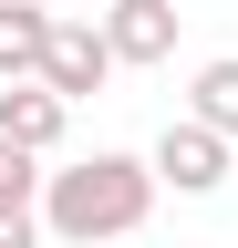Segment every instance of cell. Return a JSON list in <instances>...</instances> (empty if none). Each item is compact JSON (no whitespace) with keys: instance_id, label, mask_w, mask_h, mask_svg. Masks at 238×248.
Listing matches in <instances>:
<instances>
[{"instance_id":"cell-3","label":"cell","mask_w":238,"mask_h":248,"mask_svg":"<svg viewBox=\"0 0 238 248\" xmlns=\"http://www.w3.org/2000/svg\"><path fill=\"white\" fill-rule=\"evenodd\" d=\"M125 73L114 62V42H104V21L94 11H63V31H52V62H42V83L63 93V104H94V93Z\"/></svg>"},{"instance_id":"cell-5","label":"cell","mask_w":238,"mask_h":248,"mask_svg":"<svg viewBox=\"0 0 238 248\" xmlns=\"http://www.w3.org/2000/svg\"><path fill=\"white\" fill-rule=\"evenodd\" d=\"M52 31H63V11H42V0H0V93H11V83H42Z\"/></svg>"},{"instance_id":"cell-9","label":"cell","mask_w":238,"mask_h":248,"mask_svg":"<svg viewBox=\"0 0 238 248\" xmlns=\"http://www.w3.org/2000/svg\"><path fill=\"white\" fill-rule=\"evenodd\" d=\"M52 228H42V207H0V248H42Z\"/></svg>"},{"instance_id":"cell-4","label":"cell","mask_w":238,"mask_h":248,"mask_svg":"<svg viewBox=\"0 0 238 248\" xmlns=\"http://www.w3.org/2000/svg\"><path fill=\"white\" fill-rule=\"evenodd\" d=\"M104 21V42H114V62H125V73H145V62H166L176 52V0H114V11H94Z\"/></svg>"},{"instance_id":"cell-10","label":"cell","mask_w":238,"mask_h":248,"mask_svg":"<svg viewBox=\"0 0 238 248\" xmlns=\"http://www.w3.org/2000/svg\"><path fill=\"white\" fill-rule=\"evenodd\" d=\"M73 11H114V0H73Z\"/></svg>"},{"instance_id":"cell-7","label":"cell","mask_w":238,"mask_h":248,"mask_svg":"<svg viewBox=\"0 0 238 248\" xmlns=\"http://www.w3.org/2000/svg\"><path fill=\"white\" fill-rule=\"evenodd\" d=\"M187 124H207V135L238 145V52H218V62L187 73Z\"/></svg>"},{"instance_id":"cell-6","label":"cell","mask_w":238,"mask_h":248,"mask_svg":"<svg viewBox=\"0 0 238 248\" xmlns=\"http://www.w3.org/2000/svg\"><path fill=\"white\" fill-rule=\"evenodd\" d=\"M0 135H11L21 155H63V135H73V104L52 83H11L0 93Z\"/></svg>"},{"instance_id":"cell-1","label":"cell","mask_w":238,"mask_h":248,"mask_svg":"<svg viewBox=\"0 0 238 248\" xmlns=\"http://www.w3.org/2000/svg\"><path fill=\"white\" fill-rule=\"evenodd\" d=\"M156 166L145 155H114V145H94V155H63L52 166V186H42V228L63 238V248H114V238H135L145 217H156Z\"/></svg>"},{"instance_id":"cell-2","label":"cell","mask_w":238,"mask_h":248,"mask_svg":"<svg viewBox=\"0 0 238 248\" xmlns=\"http://www.w3.org/2000/svg\"><path fill=\"white\" fill-rule=\"evenodd\" d=\"M145 166H156V186H176V197H218V186L238 176V145H228V135H207V124H187V114H176L166 135H156V155H145Z\"/></svg>"},{"instance_id":"cell-8","label":"cell","mask_w":238,"mask_h":248,"mask_svg":"<svg viewBox=\"0 0 238 248\" xmlns=\"http://www.w3.org/2000/svg\"><path fill=\"white\" fill-rule=\"evenodd\" d=\"M42 186H52V176H42V155H21L11 135H0V207H42Z\"/></svg>"}]
</instances>
